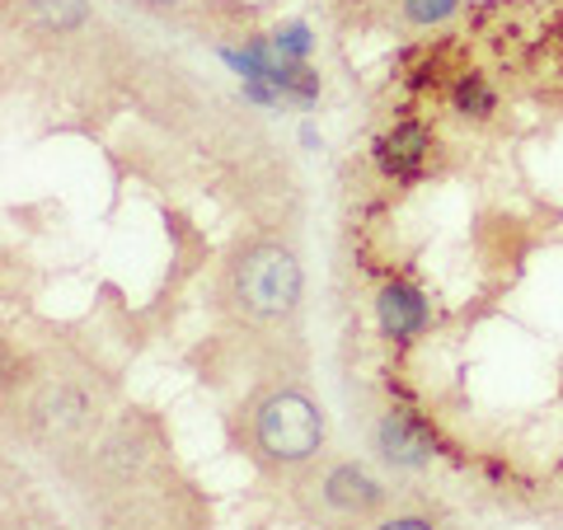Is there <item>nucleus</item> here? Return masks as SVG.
<instances>
[{
    "label": "nucleus",
    "instance_id": "obj_1",
    "mask_svg": "<svg viewBox=\"0 0 563 530\" xmlns=\"http://www.w3.org/2000/svg\"><path fill=\"white\" fill-rule=\"evenodd\" d=\"M329 422L301 385H273L250 404V446L263 465L291 470L324 451Z\"/></svg>",
    "mask_w": 563,
    "mask_h": 530
},
{
    "label": "nucleus",
    "instance_id": "obj_2",
    "mask_svg": "<svg viewBox=\"0 0 563 530\" xmlns=\"http://www.w3.org/2000/svg\"><path fill=\"white\" fill-rule=\"evenodd\" d=\"M306 291V273L287 244L277 240H254L235 254L231 273H225V300L254 324H277L296 314Z\"/></svg>",
    "mask_w": 563,
    "mask_h": 530
},
{
    "label": "nucleus",
    "instance_id": "obj_3",
    "mask_svg": "<svg viewBox=\"0 0 563 530\" xmlns=\"http://www.w3.org/2000/svg\"><path fill=\"white\" fill-rule=\"evenodd\" d=\"M432 151H437V136H432L428 122L399 118V122H390V128L376 136L372 161H376V169H380L390 184H404V188H409V184H418L422 174H428Z\"/></svg>",
    "mask_w": 563,
    "mask_h": 530
},
{
    "label": "nucleus",
    "instance_id": "obj_4",
    "mask_svg": "<svg viewBox=\"0 0 563 530\" xmlns=\"http://www.w3.org/2000/svg\"><path fill=\"white\" fill-rule=\"evenodd\" d=\"M372 446L390 470H428L437 455V432L413 409H385L372 428Z\"/></svg>",
    "mask_w": 563,
    "mask_h": 530
},
{
    "label": "nucleus",
    "instance_id": "obj_5",
    "mask_svg": "<svg viewBox=\"0 0 563 530\" xmlns=\"http://www.w3.org/2000/svg\"><path fill=\"white\" fill-rule=\"evenodd\" d=\"M320 503L343 521H357V517H372L385 503V484L376 479L366 465L357 461H333L320 474Z\"/></svg>",
    "mask_w": 563,
    "mask_h": 530
},
{
    "label": "nucleus",
    "instance_id": "obj_6",
    "mask_svg": "<svg viewBox=\"0 0 563 530\" xmlns=\"http://www.w3.org/2000/svg\"><path fill=\"white\" fill-rule=\"evenodd\" d=\"M376 324H380V339L395 343V347H409L413 339H422L432 324V306L409 277H390L385 287L376 291Z\"/></svg>",
    "mask_w": 563,
    "mask_h": 530
},
{
    "label": "nucleus",
    "instance_id": "obj_7",
    "mask_svg": "<svg viewBox=\"0 0 563 530\" xmlns=\"http://www.w3.org/2000/svg\"><path fill=\"white\" fill-rule=\"evenodd\" d=\"M451 109L465 122H488L498 113V90H493V80L484 70H461V76L451 80Z\"/></svg>",
    "mask_w": 563,
    "mask_h": 530
},
{
    "label": "nucleus",
    "instance_id": "obj_8",
    "mask_svg": "<svg viewBox=\"0 0 563 530\" xmlns=\"http://www.w3.org/2000/svg\"><path fill=\"white\" fill-rule=\"evenodd\" d=\"M33 24L47 29V33H76L90 14V0H24Z\"/></svg>",
    "mask_w": 563,
    "mask_h": 530
},
{
    "label": "nucleus",
    "instance_id": "obj_9",
    "mask_svg": "<svg viewBox=\"0 0 563 530\" xmlns=\"http://www.w3.org/2000/svg\"><path fill=\"white\" fill-rule=\"evenodd\" d=\"M273 52L282 62H310V52H314V33H310V24H301V20H287V24H277L273 29Z\"/></svg>",
    "mask_w": 563,
    "mask_h": 530
},
{
    "label": "nucleus",
    "instance_id": "obj_10",
    "mask_svg": "<svg viewBox=\"0 0 563 530\" xmlns=\"http://www.w3.org/2000/svg\"><path fill=\"white\" fill-rule=\"evenodd\" d=\"M461 14V0H404V20L413 29H442Z\"/></svg>",
    "mask_w": 563,
    "mask_h": 530
},
{
    "label": "nucleus",
    "instance_id": "obj_11",
    "mask_svg": "<svg viewBox=\"0 0 563 530\" xmlns=\"http://www.w3.org/2000/svg\"><path fill=\"white\" fill-rule=\"evenodd\" d=\"M372 530H437V521L418 517V511H395V517H380Z\"/></svg>",
    "mask_w": 563,
    "mask_h": 530
},
{
    "label": "nucleus",
    "instance_id": "obj_12",
    "mask_svg": "<svg viewBox=\"0 0 563 530\" xmlns=\"http://www.w3.org/2000/svg\"><path fill=\"white\" fill-rule=\"evenodd\" d=\"M320 141H324V136L314 132V122H306V128H301V146H306V151H320Z\"/></svg>",
    "mask_w": 563,
    "mask_h": 530
},
{
    "label": "nucleus",
    "instance_id": "obj_13",
    "mask_svg": "<svg viewBox=\"0 0 563 530\" xmlns=\"http://www.w3.org/2000/svg\"><path fill=\"white\" fill-rule=\"evenodd\" d=\"M141 5H155V10H169V5H184V0H141Z\"/></svg>",
    "mask_w": 563,
    "mask_h": 530
}]
</instances>
